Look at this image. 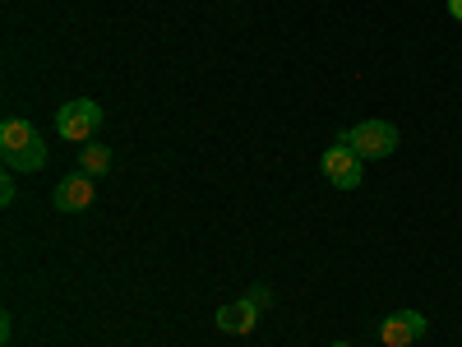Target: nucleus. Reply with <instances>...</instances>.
Wrapping results in <instances>:
<instances>
[{
    "label": "nucleus",
    "mask_w": 462,
    "mask_h": 347,
    "mask_svg": "<svg viewBox=\"0 0 462 347\" xmlns=\"http://www.w3.org/2000/svg\"><path fill=\"white\" fill-rule=\"evenodd\" d=\"M0 158H5L10 172H42L47 167V144L28 121L10 116V121L0 126Z\"/></svg>",
    "instance_id": "f257e3e1"
},
{
    "label": "nucleus",
    "mask_w": 462,
    "mask_h": 347,
    "mask_svg": "<svg viewBox=\"0 0 462 347\" xmlns=\"http://www.w3.org/2000/svg\"><path fill=\"white\" fill-rule=\"evenodd\" d=\"M337 139L352 148L361 163H374V158H389V153H398V126H393V121H361V126H352V130H342Z\"/></svg>",
    "instance_id": "f03ea898"
},
{
    "label": "nucleus",
    "mask_w": 462,
    "mask_h": 347,
    "mask_svg": "<svg viewBox=\"0 0 462 347\" xmlns=\"http://www.w3.org/2000/svg\"><path fill=\"white\" fill-rule=\"evenodd\" d=\"M56 130H60V139H69V144H93V135L102 130V102H93V98L65 102V107L56 111Z\"/></svg>",
    "instance_id": "7ed1b4c3"
},
{
    "label": "nucleus",
    "mask_w": 462,
    "mask_h": 347,
    "mask_svg": "<svg viewBox=\"0 0 462 347\" xmlns=\"http://www.w3.org/2000/svg\"><path fill=\"white\" fill-rule=\"evenodd\" d=\"M324 176H328V185H337V190H356L361 185V158L352 148H346L342 139H333L328 148H324Z\"/></svg>",
    "instance_id": "20e7f679"
},
{
    "label": "nucleus",
    "mask_w": 462,
    "mask_h": 347,
    "mask_svg": "<svg viewBox=\"0 0 462 347\" xmlns=\"http://www.w3.org/2000/svg\"><path fill=\"white\" fill-rule=\"evenodd\" d=\"M93 195H97V181H93L88 172H74V176H65V181L51 190V204H56L60 213H84V209L93 204Z\"/></svg>",
    "instance_id": "39448f33"
},
{
    "label": "nucleus",
    "mask_w": 462,
    "mask_h": 347,
    "mask_svg": "<svg viewBox=\"0 0 462 347\" xmlns=\"http://www.w3.org/2000/svg\"><path fill=\"white\" fill-rule=\"evenodd\" d=\"M416 338H426V315L420 311H393L379 324V342L383 347H411Z\"/></svg>",
    "instance_id": "423d86ee"
},
{
    "label": "nucleus",
    "mask_w": 462,
    "mask_h": 347,
    "mask_svg": "<svg viewBox=\"0 0 462 347\" xmlns=\"http://www.w3.org/2000/svg\"><path fill=\"white\" fill-rule=\"evenodd\" d=\"M222 333H250L254 324H259V305L250 301V296H241V301H226L222 311H217V320H213Z\"/></svg>",
    "instance_id": "0eeeda50"
},
{
    "label": "nucleus",
    "mask_w": 462,
    "mask_h": 347,
    "mask_svg": "<svg viewBox=\"0 0 462 347\" xmlns=\"http://www.w3.org/2000/svg\"><path fill=\"white\" fill-rule=\"evenodd\" d=\"M79 172H88V176H106V172H111V148H106V144H84V153H79Z\"/></svg>",
    "instance_id": "6e6552de"
},
{
    "label": "nucleus",
    "mask_w": 462,
    "mask_h": 347,
    "mask_svg": "<svg viewBox=\"0 0 462 347\" xmlns=\"http://www.w3.org/2000/svg\"><path fill=\"white\" fill-rule=\"evenodd\" d=\"M250 301L259 305V311H268V305H273V292H268V287L259 283V287H250Z\"/></svg>",
    "instance_id": "1a4fd4ad"
},
{
    "label": "nucleus",
    "mask_w": 462,
    "mask_h": 347,
    "mask_svg": "<svg viewBox=\"0 0 462 347\" xmlns=\"http://www.w3.org/2000/svg\"><path fill=\"white\" fill-rule=\"evenodd\" d=\"M0 204H5V209L14 204V181H10V176H5V181H0Z\"/></svg>",
    "instance_id": "9d476101"
},
{
    "label": "nucleus",
    "mask_w": 462,
    "mask_h": 347,
    "mask_svg": "<svg viewBox=\"0 0 462 347\" xmlns=\"http://www.w3.org/2000/svg\"><path fill=\"white\" fill-rule=\"evenodd\" d=\"M448 14H453V19H462V0H448Z\"/></svg>",
    "instance_id": "9b49d317"
},
{
    "label": "nucleus",
    "mask_w": 462,
    "mask_h": 347,
    "mask_svg": "<svg viewBox=\"0 0 462 347\" xmlns=\"http://www.w3.org/2000/svg\"><path fill=\"white\" fill-rule=\"evenodd\" d=\"M333 347H352V342H333Z\"/></svg>",
    "instance_id": "f8f14e48"
}]
</instances>
